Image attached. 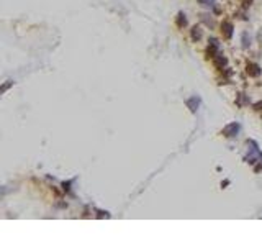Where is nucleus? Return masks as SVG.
<instances>
[{
	"label": "nucleus",
	"mask_w": 262,
	"mask_h": 246,
	"mask_svg": "<svg viewBox=\"0 0 262 246\" xmlns=\"http://www.w3.org/2000/svg\"><path fill=\"white\" fill-rule=\"evenodd\" d=\"M200 36H202V31H200L198 26L192 28V38H193V39H200Z\"/></svg>",
	"instance_id": "39448f33"
},
{
	"label": "nucleus",
	"mask_w": 262,
	"mask_h": 246,
	"mask_svg": "<svg viewBox=\"0 0 262 246\" xmlns=\"http://www.w3.org/2000/svg\"><path fill=\"white\" fill-rule=\"evenodd\" d=\"M237 130H239V125H237V123H231V125H228L225 130H223V135L228 136V138H231V136H234V135L237 133Z\"/></svg>",
	"instance_id": "7ed1b4c3"
},
{
	"label": "nucleus",
	"mask_w": 262,
	"mask_h": 246,
	"mask_svg": "<svg viewBox=\"0 0 262 246\" xmlns=\"http://www.w3.org/2000/svg\"><path fill=\"white\" fill-rule=\"evenodd\" d=\"M246 72H247L251 77H259V75H261V67L256 63H249L246 66Z\"/></svg>",
	"instance_id": "f257e3e1"
},
{
	"label": "nucleus",
	"mask_w": 262,
	"mask_h": 246,
	"mask_svg": "<svg viewBox=\"0 0 262 246\" xmlns=\"http://www.w3.org/2000/svg\"><path fill=\"white\" fill-rule=\"evenodd\" d=\"M187 25V20H185V15H182V13H179L177 15V26L179 28H182V26Z\"/></svg>",
	"instance_id": "20e7f679"
},
{
	"label": "nucleus",
	"mask_w": 262,
	"mask_h": 246,
	"mask_svg": "<svg viewBox=\"0 0 262 246\" xmlns=\"http://www.w3.org/2000/svg\"><path fill=\"white\" fill-rule=\"evenodd\" d=\"M251 4H252V0H242V5H244V7H249Z\"/></svg>",
	"instance_id": "6e6552de"
},
{
	"label": "nucleus",
	"mask_w": 262,
	"mask_h": 246,
	"mask_svg": "<svg viewBox=\"0 0 262 246\" xmlns=\"http://www.w3.org/2000/svg\"><path fill=\"white\" fill-rule=\"evenodd\" d=\"M195 102H198V100H197V99H190V100H187V105L190 107L192 112H197V107H198V104L195 105Z\"/></svg>",
	"instance_id": "423d86ee"
},
{
	"label": "nucleus",
	"mask_w": 262,
	"mask_h": 246,
	"mask_svg": "<svg viewBox=\"0 0 262 246\" xmlns=\"http://www.w3.org/2000/svg\"><path fill=\"white\" fill-rule=\"evenodd\" d=\"M221 33H223V36H225L226 39L233 36V23H229V21H223V25H221Z\"/></svg>",
	"instance_id": "f03ea898"
},
{
	"label": "nucleus",
	"mask_w": 262,
	"mask_h": 246,
	"mask_svg": "<svg viewBox=\"0 0 262 246\" xmlns=\"http://www.w3.org/2000/svg\"><path fill=\"white\" fill-rule=\"evenodd\" d=\"M215 63H216V67H220V69H221V67L226 64V59L223 58V56H216V61H215Z\"/></svg>",
	"instance_id": "0eeeda50"
}]
</instances>
